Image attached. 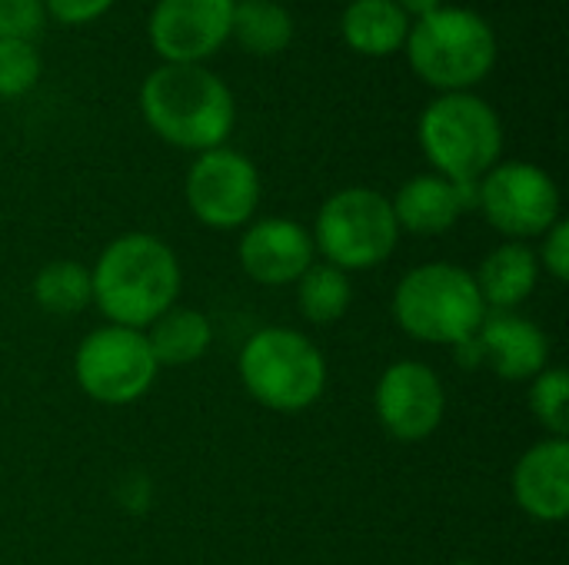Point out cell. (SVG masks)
Masks as SVG:
<instances>
[{"label": "cell", "mask_w": 569, "mask_h": 565, "mask_svg": "<svg viewBox=\"0 0 569 565\" xmlns=\"http://www.w3.org/2000/svg\"><path fill=\"white\" fill-rule=\"evenodd\" d=\"M180 260L153 233H123L90 270L93 303L113 326L147 330L180 296Z\"/></svg>", "instance_id": "cell-1"}, {"label": "cell", "mask_w": 569, "mask_h": 565, "mask_svg": "<svg viewBox=\"0 0 569 565\" xmlns=\"http://www.w3.org/2000/svg\"><path fill=\"white\" fill-rule=\"evenodd\" d=\"M140 110L150 130L180 150H217L227 143L237 103L230 87L200 63H163L140 87Z\"/></svg>", "instance_id": "cell-2"}, {"label": "cell", "mask_w": 569, "mask_h": 565, "mask_svg": "<svg viewBox=\"0 0 569 565\" xmlns=\"http://www.w3.org/2000/svg\"><path fill=\"white\" fill-rule=\"evenodd\" d=\"M487 313L473 273L457 263H423L393 290V320L420 343L460 346L480 333Z\"/></svg>", "instance_id": "cell-3"}, {"label": "cell", "mask_w": 569, "mask_h": 565, "mask_svg": "<svg viewBox=\"0 0 569 565\" xmlns=\"http://www.w3.org/2000/svg\"><path fill=\"white\" fill-rule=\"evenodd\" d=\"M417 77L440 93H460L480 83L497 63V33L470 7H440L410 23L403 43Z\"/></svg>", "instance_id": "cell-4"}, {"label": "cell", "mask_w": 569, "mask_h": 565, "mask_svg": "<svg viewBox=\"0 0 569 565\" xmlns=\"http://www.w3.org/2000/svg\"><path fill=\"white\" fill-rule=\"evenodd\" d=\"M423 157L453 183H480L503 153V123L497 110L470 93H440L427 103L417 127Z\"/></svg>", "instance_id": "cell-5"}, {"label": "cell", "mask_w": 569, "mask_h": 565, "mask_svg": "<svg viewBox=\"0 0 569 565\" xmlns=\"http://www.w3.org/2000/svg\"><path fill=\"white\" fill-rule=\"evenodd\" d=\"M243 390L273 413H303L327 390V360L297 330L270 326L253 333L237 360Z\"/></svg>", "instance_id": "cell-6"}, {"label": "cell", "mask_w": 569, "mask_h": 565, "mask_svg": "<svg viewBox=\"0 0 569 565\" xmlns=\"http://www.w3.org/2000/svg\"><path fill=\"white\" fill-rule=\"evenodd\" d=\"M310 236H313V250L323 253L330 266L350 273V270L380 266L397 250L400 226L390 200L380 190L347 186L337 190L320 206Z\"/></svg>", "instance_id": "cell-7"}, {"label": "cell", "mask_w": 569, "mask_h": 565, "mask_svg": "<svg viewBox=\"0 0 569 565\" xmlns=\"http://www.w3.org/2000/svg\"><path fill=\"white\" fill-rule=\"evenodd\" d=\"M160 366L147 333L130 326H100L87 333L73 356L77 386L103 406H127L150 393Z\"/></svg>", "instance_id": "cell-8"}, {"label": "cell", "mask_w": 569, "mask_h": 565, "mask_svg": "<svg viewBox=\"0 0 569 565\" xmlns=\"http://www.w3.org/2000/svg\"><path fill=\"white\" fill-rule=\"evenodd\" d=\"M477 210L497 233L523 243L543 236L560 220V190L543 167L510 160L477 183Z\"/></svg>", "instance_id": "cell-9"}, {"label": "cell", "mask_w": 569, "mask_h": 565, "mask_svg": "<svg viewBox=\"0 0 569 565\" xmlns=\"http://www.w3.org/2000/svg\"><path fill=\"white\" fill-rule=\"evenodd\" d=\"M183 196L190 213L210 230L247 226L260 206V173L250 157L217 147L193 160L187 170Z\"/></svg>", "instance_id": "cell-10"}, {"label": "cell", "mask_w": 569, "mask_h": 565, "mask_svg": "<svg viewBox=\"0 0 569 565\" xmlns=\"http://www.w3.org/2000/svg\"><path fill=\"white\" fill-rule=\"evenodd\" d=\"M373 410L393 440L420 443L440 430L447 416V390L433 366L420 360H400L377 380Z\"/></svg>", "instance_id": "cell-11"}, {"label": "cell", "mask_w": 569, "mask_h": 565, "mask_svg": "<svg viewBox=\"0 0 569 565\" xmlns=\"http://www.w3.org/2000/svg\"><path fill=\"white\" fill-rule=\"evenodd\" d=\"M237 0H157L150 43L163 63H200L230 40Z\"/></svg>", "instance_id": "cell-12"}, {"label": "cell", "mask_w": 569, "mask_h": 565, "mask_svg": "<svg viewBox=\"0 0 569 565\" xmlns=\"http://www.w3.org/2000/svg\"><path fill=\"white\" fill-rule=\"evenodd\" d=\"M313 236L303 223L290 216H267L243 230L237 260L243 273L263 286L297 283L313 266Z\"/></svg>", "instance_id": "cell-13"}, {"label": "cell", "mask_w": 569, "mask_h": 565, "mask_svg": "<svg viewBox=\"0 0 569 565\" xmlns=\"http://www.w3.org/2000/svg\"><path fill=\"white\" fill-rule=\"evenodd\" d=\"M480 366H490L507 383H530L550 366V340L547 333L513 313H487L477 333Z\"/></svg>", "instance_id": "cell-14"}, {"label": "cell", "mask_w": 569, "mask_h": 565, "mask_svg": "<svg viewBox=\"0 0 569 565\" xmlns=\"http://www.w3.org/2000/svg\"><path fill=\"white\" fill-rule=\"evenodd\" d=\"M517 506L537 523H563L569 516V440L547 436L530 446L513 470Z\"/></svg>", "instance_id": "cell-15"}, {"label": "cell", "mask_w": 569, "mask_h": 565, "mask_svg": "<svg viewBox=\"0 0 569 565\" xmlns=\"http://www.w3.org/2000/svg\"><path fill=\"white\" fill-rule=\"evenodd\" d=\"M400 233L437 236L447 233L467 210H477V183H453L440 173L407 180L390 200Z\"/></svg>", "instance_id": "cell-16"}, {"label": "cell", "mask_w": 569, "mask_h": 565, "mask_svg": "<svg viewBox=\"0 0 569 565\" xmlns=\"http://www.w3.org/2000/svg\"><path fill=\"white\" fill-rule=\"evenodd\" d=\"M477 290L490 313H513L523 306L540 283V260L527 243H500L490 256H483L473 273Z\"/></svg>", "instance_id": "cell-17"}, {"label": "cell", "mask_w": 569, "mask_h": 565, "mask_svg": "<svg viewBox=\"0 0 569 565\" xmlns=\"http://www.w3.org/2000/svg\"><path fill=\"white\" fill-rule=\"evenodd\" d=\"M340 33L347 47L363 57H390L403 50L410 17L397 7V0H350L340 17Z\"/></svg>", "instance_id": "cell-18"}, {"label": "cell", "mask_w": 569, "mask_h": 565, "mask_svg": "<svg viewBox=\"0 0 569 565\" xmlns=\"http://www.w3.org/2000/svg\"><path fill=\"white\" fill-rule=\"evenodd\" d=\"M143 333H147V343H150V353H153L157 366L197 363L200 356H207V350L213 343L210 320L200 310H183V306H170Z\"/></svg>", "instance_id": "cell-19"}, {"label": "cell", "mask_w": 569, "mask_h": 565, "mask_svg": "<svg viewBox=\"0 0 569 565\" xmlns=\"http://www.w3.org/2000/svg\"><path fill=\"white\" fill-rule=\"evenodd\" d=\"M230 37L257 57H273L293 40V17L273 0H237Z\"/></svg>", "instance_id": "cell-20"}, {"label": "cell", "mask_w": 569, "mask_h": 565, "mask_svg": "<svg viewBox=\"0 0 569 565\" xmlns=\"http://www.w3.org/2000/svg\"><path fill=\"white\" fill-rule=\"evenodd\" d=\"M353 303V283L350 273L330 263H313L297 280V310L313 326H330L347 316Z\"/></svg>", "instance_id": "cell-21"}, {"label": "cell", "mask_w": 569, "mask_h": 565, "mask_svg": "<svg viewBox=\"0 0 569 565\" xmlns=\"http://www.w3.org/2000/svg\"><path fill=\"white\" fill-rule=\"evenodd\" d=\"M33 300L50 316H77L93 303L90 270L77 260H53L33 280Z\"/></svg>", "instance_id": "cell-22"}, {"label": "cell", "mask_w": 569, "mask_h": 565, "mask_svg": "<svg viewBox=\"0 0 569 565\" xmlns=\"http://www.w3.org/2000/svg\"><path fill=\"white\" fill-rule=\"evenodd\" d=\"M530 410L550 436H569V373L563 366H547L530 380Z\"/></svg>", "instance_id": "cell-23"}, {"label": "cell", "mask_w": 569, "mask_h": 565, "mask_svg": "<svg viewBox=\"0 0 569 565\" xmlns=\"http://www.w3.org/2000/svg\"><path fill=\"white\" fill-rule=\"evenodd\" d=\"M40 53L30 40H0V97H23L40 80Z\"/></svg>", "instance_id": "cell-24"}, {"label": "cell", "mask_w": 569, "mask_h": 565, "mask_svg": "<svg viewBox=\"0 0 569 565\" xmlns=\"http://www.w3.org/2000/svg\"><path fill=\"white\" fill-rule=\"evenodd\" d=\"M43 20V0H0V40H33Z\"/></svg>", "instance_id": "cell-25"}, {"label": "cell", "mask_w": 569, "mask_h": 565, "mask_svg": "<svg viewBox=\"0 0 569 565\" xmlns=\"http://www.w3.org/2000/svg\"><path fill=\"white\" fill-rule=\"evenodd\" d=\"M540 270H547L557 283L569 280V223L560 216L547 233H543V250L537 253Z\"/></svg>", "instance_id": "cell-26"}, {"label": "cell", "mask_w": 569, "mask_h": 565, "mask_svg": "<svg viewBox=\"0 0 569 565\" xmlns=\"http://www.w3.org/2000/svg\"><path fill=\"white\" fill-rule=\"evenodd\" d=\"M117 0H43V10L50 17H57L60 23H70V27H80V23H90L97 17H103Z\"/></svg>", "instance_id": "cell-27"}, {"label": "cell", "mask_w": 569, "mask_h": 565, "mask_svg": "<svg viewBox=\"0 0 569 565\" xmlns=\"http://www.w3.org/2000/svg\"><path fill=\"white\" fill-rule=\"evenodd\" d=\"M397 7H400L407 17L420 20V17H427V13L440 10V7H443V0H397Z\"/></svg>", "instance_id": "cell-28"}, {"label": "cell", "mask_w": 569, "mask_h": 565, "mask_svg": "<svg viewBox=\"0 0 569 565\" xmlns=\"http://www.w3.org/2000/svg\"><path fill=\"white\" fill-rule=\"evenodd\" d=\"M453 565H480V563H470V559H463V563H453Z\"/></svg>", "instance_id": "cell-29"}]
</instances>
